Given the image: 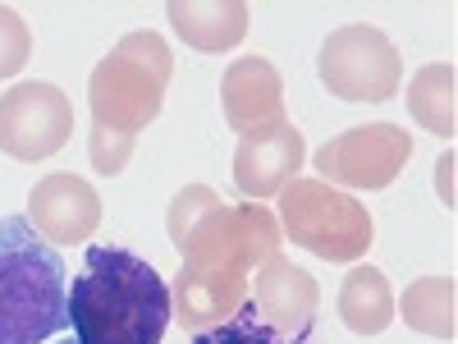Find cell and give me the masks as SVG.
Listing matches in <instances>:
<instances>
[{
  "label": "cell",
  "mask_w": 458,
  "mask_h": 344,
  "mask_svg": "<svg viewBox=\"0 0 458 344\" xmlns=\"http://www.w3.org/2000/svg\"><path fill=\"white\" fill-rule=\"evenodd\" d=\"M64 313L73 344H161L174 298L147 257L120 244H92L69 285Z\"/></svg>",
  "instance_id": "obj_1"
},
{
  "label": "cell",
  "mask_w": 458,
  "mask_h": 344,
  "mask_svg": "<svg viewBox=\"0 0 458 344\" xmlns=\"http://www.w3.org/2000/svg\"><path fill=\"white\" fill-rule=\"evenodd\" d=\"M69 266L28 216H0V344H47L69 326Z\"/></svg>",
  "instance_id": "obj_2"
},
{
  "label": "cell",
  "mask_w": 458,
  "mask_h": 344,
  "mask_svg": "<svg viewBox=\"0 0 458 344\" xmlns=\"http://www.w3.org/2000/svg\"><path fill=\"white\" fill-rule=\"evenodd\" d=\"M170 47L161 42L157 32H129L120 37L97 69H92V83H88V106H92V120L106 129H120V133H142L151 120L161 115L165 106V88H170Z\"/></svg>",
  "instance_id": "obj_3"
},
{
  "label": "cell",
  "mask_w": 458,
  "mask_h": 344,
  "mask_svg": "<svg viewBox=\"0 0 458 344\" xmlns=\"http://www.w3.org/2000/svg\"><path fill=\"white\" fill-rule=\"evenodd\" d=\"M280 229L326 262H362L376 239L371 211L326 179H293L280 188Z\"/></svg>",
  "instance_id": "obj_4"
},
{
  "label": "cell",
  "mask_w": 458,
  "mask_h": 344,
  "mask_svg": "<svg viewBox=\"0 0 458 344\" xmlns=\"http://www.w3.org/2000/svg\"><path fill=\"white\" fill-rule=\"evenodd\" d=\"M317 73L339 101H390L403 83V60L380 28L344 23L321 42Z\"/></svg>",
  "instance_id": "obj_5"
},
{
  "label": "cell",
  "mask_w": 458,
  "mask_h": 344,
  "mask_svg": "<svg viewBox=\"0 0 458 344\" xmlns=\"http://www.w3.org/2000/svg\"><path fill=\"white\" fill-rule=\"evenodd\" d=\"M69 133L73 106L55 83L28 79L0 92V151L10 161H51Z\"/></svg>",
  "instance_id": "obj_6"
},
{
  "label": "cell",
  "mask_w": 458,
  "mask_h": 344,
  "mask_svg": "<svg viewBox=\"0 0 458 344\" xmlns=\"http://www.w3.org/2000/svg\"><path fill=\"white\" fill-rule=\"evenodd\" d=\"M408 157H412L408 129L380 120V125H358L349 133L330 138L312 157V166L335 188H390L399 170L408 166Z\"/></svg>",
  "instance_id": "obj_7"
},
{
  "label": "cell",
  "mask_w": 458,
  "mask_h": 344,
  "mask_svg": "<svg viewBox=\"0 0 458 344\" xmlns=\"http://www.w3.org/2000/svg\"><path fill=\"white\" fill-rule=\"evenodd\" d=\"M28 225L47 244H83L101 225V198L88 179L69 170L42 175L28 194Z\"/></svg>",
  "instance_id": "obj_8"
},
{
  "label": "cell",
  "mask_w": 458,
  "mask_h": 344,
  "mask_svg": "<svg viewBox=\"0 0 458 344\" xmlns=\"http://www.w3.org/2000/svg\"><path fill=\"white\" fill-rule=\"evenodd\" d=\"M220 110H225V125L234 129L239 138L261 133V129H276L284 125V79L271 60L261 56H243L225 69V83H220Z\"/></svg>",
  "instance_id": "obj_9"
},
{
  "label": "cell",
  "mask_w": 458,
  "mask_h": 344,
  "mask_svg": "<svg viewBox=\"0 0 458 344\" xmlns=\"http://www.w3.org/2000/svg\"><path fill=\"white\" fill-rule=\"evenodd\" d=\"M302 166H308V142H302V133L284 120L276 129L239 138L234 184L248 202H261V198H276L284 184H293Z\"/></svg>",
  "instance_id": "obj_10"
},
{
  "label": "cell",
  "mask_w": 458,
  "mask_h": 344,
  "mask_svg": "<svg viewBox=\"0 0 458 344\" xmlns=\"http://www.w3.org/2000/svg\"><path fill=\"white\" fill-rule=\"evenodd\" d=\"M248 298L271 326H280V331H312L321 289H317V280L302 271V266H293L284 253H276V257H266L252 271Z\"/></svg>",
  "instance_id": "obj_11"
},
{
  "label": "cell",
  "mask_w": 458,
  "mask_h": 344,
  "mask_svg": "<svg viewBox=\"0 0 458 344\" xmlns=\"http://www.w3.org/2000/svg\"><path fill=\"white\" fill-rule=\"evenodd\" d=\"M174 32L183 37L193 51L202 56H220L234 51L248 37V5L243 0H170L165 5Z\"/></svg>",
  "instance_id": "obj_12"
},
{
  "label": "cell",
  "mask_w": 458,
  "mask_h": 344,
  "mask_svg": "<svg viewBox=\"0 0 458 344\" xmlns=\"http://www.w3.org/2000/svg\"><path fill=\"white\" fill-rule=\"evenodd\" d=\"M170 298H174V317L188 331H207V326H220L248 298V276L193 271V266H183Z\"/></svg>",
  "instance_id": "obj_13"
},
{
  "label": "cell",
  "mask_w": 458,
  "mask_h": 344,
  "mask_svg": "<svg viewBox=\"0 0 458 344\" xmlns=\"http://www.w3.org/2000/svg\"><path fill=\"white\" fill-rule=\"evenodd\" d=\"M339 322L353 335H380L394 322V289L386 271L376 266H353L339 285Z\"/></svg>",
  "instance_id": "obj_14"
},
{
  "label": "cell",
  "mask_w": 458,
  "mask_h": 344,
  "mask_svg": "<svg viewBox=\"0 0 458 344\" xmlns=\"http://www.w3.org/2000/svg\"><path fill=\"white\" fill-rule=\"evenodd\" d=\"M458 69L445 60V64H422L408 83V110L412 120L440 133V138H454L458 133Z\"/></svg>",
  "instance_id": "obj_15"
},
{
  "label": "cell",
  "mask_w": 458,
  "mask_h": 344,
  "mask_svg": "<svg viewBox=\"0 0 458 344\" xmlns=\"http://www.w3.org/2000/svg\"><path fill=\"white\" fill-rule=\"evenodd\" d=\"M394 313H403V322L422 335L436 340H454L458 331V285L454 276H422L403 289V303H394Z\"/></svg>",
  "instance_id": "obj_16"
},
{
  "label": "cell",
  "mask_w": 458,
  "mask_h": 344,
  "mask_svg": "<svg viewBox=\"0 0 458 344\" xmlns=\"http://www.w3.org/2000/svg\"><path fill=\"white\" fill-rule=\"evenodd\" d=\"M193 344H312V331H280L252 308V298H243L220 326L198 331Z\"/></svg>",
  "instance_id": "obj_17"
},
{
  "label": "cell",
  "mask_w": 458,
  "mask_h": 344,
  "mask_svg": "<svg viewBox=\"0 0 458 344\" xmlns=\"http://www.w3.org/2000/svg\"><path fill=\"white\" fill-rule=\"evenodd\" d=\"M225 202H220V194H211L207 184H183L179 194H174V202H170V216H165V225H170V244H174V253L198 235V229L220 211Z\"/></svg>",
  "instance_id": "obj_18"
},
{
  "label": "cell",
  "mask_w": 458,
  "mask_h": 344,
  "mask_svg": "<svg viewBox=\"0 0 458 344\" xmlns=\"http://www.w3.org/2000/svg\"><path fill=\"white\" fill-rule=\"evenodd\" d=\"M32 56V32L14 5H0V79H14Z\"/></svg>",
  "instance_id": "obj_19"
},
{
  "label": "cell",
  "mask_w": 458,
  "mask_h": 344,
  "mask_svg": "<svg viewBox=\"0 0 458 344\" xmlns=\"http://www.w3.org/2000/svg\"><path fill=\"white\" fill-rule=\"evenodd\" d=\"M133 133H120V129H106V125H92L88 133V157H92V170L97 175H120L133 157Z\"/></svg>",
  "instance_id": "obj_20"
},
{
  "label": "cell",
  "mask_w": 458,
  "mask_h": 344,
  "mask_svg": "<svg viewBox=\"0 0 458 344\" xmlns=\"http://www.w3.org/2000/svg\"><path fill=\"white\" fill-rule=\"evenodd\" d=\"M69 344H73V340H69Z\"/></svg>",
  "instance_id": "obj_21"
}]
</instances>
